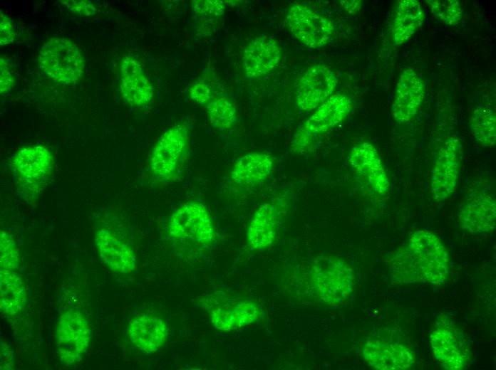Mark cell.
<instances>
[{
  "mask_svg": "<svg viewBox=\"0 0 496 370\" xmlns=\"http://www.w3.org/2000/svg\"><path fill=\"white\" fill-rule=\"evenodd\" d=\"M310 280L320 300L329 305H339L352 292L354 275L345 260L337 257L319 256L311 265Z\"/></svg>",
  "mask_w": 496,
  "mask_h": 370,
  "instance_id": "5b68a950",
  "label": "cell"
},
{
  "mask_svg": "<svg viewBox=\"0 0 496 370\" xmlns=\"http://www.w3.org/2000/svg\"><path fill=\"white\" fill-rule=\"evenodd\" d=\"M11 166L18 191L30 203L36 200L50 179L53 158L44 146H28L15 153Z\"/></svg>",
  "mask_w": 496,
  "mask_h": 370,
  "instance_id": "3957f363",
  "label": "cell"
},
{
  "mask_svg": "<svg viewBox=\"0 0 496 370\" xmlns=\"http://www.w3.org/2000/svg\"><path fill=\"white\" fill-rule=\"evenodd\" d=\"M166 322L159 317L141 314L132 319L127 327L130 343L138 350L152 354L159 351L168 339Z\"/></svg>",
  "mask_w": 496,
  "mask_h": 370,
  "instance_id": "ffe728a7",
  "label": "cell"
},
{
  "mask_svg": "<svg viewBox=\"0 0 496 370\" xmlns=\"http://www.w3.org/2000/svg\"><path fill=\"white\" fill-rule=\"evenodd\" d=\"M425 96V85L420 76L407 68L400 74L394 99L392 115L398 123L411 120L418 112Z\"/></svg>",
  "mask_w": 496,
  "mask_h": 370,
  "instance_id": "2e32d148",
  "label": "cell"
},
{
  "mask_svg": "<svg viewBox=\"0 0 496 370\" xmlns=\"http://www.w3.org/2000/svg\"><path fill=\"white\" fill-rule=\"evenodd\" d=\"M338 83L335 73L322 64L309 67L301 78L296 92V103L303 111L316 109L334 92Z\"/></svg>",
  "mask_w": 496,
  "mask_h": 370,
  "instance_id": "4fadbf2b",
  "label": "cell"
},
{
  "mask_svg": "<svg viewBox=\"0 0 496 370\" xmlns=\"http://www.w3.org/2000/svg\"><path fill=\"white\" fill-rule=\"evenodd\" d=\"M14 84V78L9 69L6 62L0 60V92L4 94L11 90Z\"/></svg>",
  "mask_w": 496,
  "mask_h": 370,
  "instance_id": "836d02e7",
  "label": "cell"
},
{
  "mask_svg": "<svg viewBox=\"0 0 496 370\" xmlns=\"http://www.w3.org/2000/svg\"><path fill=\"white\" fill-rule=\"evenodd\" d=\"M362 354L368 366L380 370L407 369L415 361L413 352L407 347L378 339H368Z\"/></svg>",
  "mask_w": 496,
  "mask_h": 370,
  "instance_id": "ac0fdd59",
  "label": "cell"
},
{
  "mask_svg": "<svg viewBox=\"0 0 496 370\" xmlns=\"http://www.w3.org/2000/svg\"><path fill=\"white\" fill-rule=\"evenodd\" d=\"M469 127L476 141L484 147H492L496 143V115L486 105H478L469 117Z\"/></svg>",
  "mask_w": 496,
  "mask_h": 370,
  "instance_id": "484cf974",
  "label": "cell"
},
{
  "mask_svg": "<svg viewBox=\"0 0 496 370\" xmlns=\"http://www.w3.org/2000/svg\"><path fill=\"white\" fill-rule=\"evenodd\" d=\"M213 96L211 88L203 81L195 82L189 88V97L200 105H206Z\"/></svg>",
  "mask_w": 496,
  "mask_h": 370,
  "instance_id": "4dcf8cb0",
  "label": "cell"
},
{
  "mask_svg": "<svg viewBox=\"0 0 496 370\" xmlns=\"http://www.w3.org/2000/svg\"><path fill=\"white\" fill-rule=\"evenodd\" d=\"M430 336L435 358L443 369L458 370L470 359V348L464 333L445 320L439 321Z\"/></svg>",
  "mask_w": 496,
  "mask_h": 370,
  "instance_id": "8fae6325",
  "label": "cell"
},
{
  "mask_svg": "<svg viewBox=\"0 0 496 370\" xmlns=\"http://www.w3.org/2000/svg\"><path fill=\"white\" fill-rule=\"evenodd\" d=\"M463 158L462 144L458 137L448 138L440 148L430 171L432 197L441 202L454 193Z\"/></svg>",
  "mask_w": 496,
  "mask_h": 370,
  "instance_id": "9c48e42d",
  "label": "cell"
},
{
  "mask_svg": "<svg viewBox=\"0 0 496 370\" xmlns=\"http://www.w3.org/2000/svg\"><path fill=\"white\" fill-rule=\"evenodd\" d=\"M460 228L471 234L488 233L495 228V199L482 191L470 195L460 208L458 215Z\"/></svg>",
  "mask_w": 496,
  "mask_h": 370,
  "instance_id": "9a60e30c",
  "label": "cell"
},
{
  "mask_svg": "<svg viewBox=\"0 0 496 370\" xmlns=\"http://www.w3.org/2000/svg\"><path fill=\"white\" fill-rule=\"evenodd\" d=\"M192 9L196 21L212 25L224 14L225 4L220 0H195L192 2Z\"/></svg>",
  "mask_w": 496,
  "mask_h": 370,
  "instance_id": "83f0119b",
  "label": "cell"
},
{
  "mask_svg": "<svg viewBox=\"0 0 496 370\" xmlns=\"http://www.w3.org/2000/svg\"><path fill=\"white\" fill-rule=\"evenodd\" d=\"M281 58V48L278 41L269 36L252 39L243 51L242 64L249 78H259L274 70Z\"/></svg>",
  "mask_w": 496,
  "mask_h": 370,
  "instance_id": "e0dca14e",
  "label": "cell"
},
{
  "mask_svg": "<svg viewBox=\"0 0 496 370\" xmlns=\"http://www.w3.org/2000/svg\"><path fill=\"white\" fill-rule=\"evenodd\" d=\"M432 14L445 24L455 26L459 23L462 10L457 0H426Z\"/></svg>",
  "mask_w": 496,
  "mask_h": 370,
  "instance_id": "f1b7e54d",
  "label": "cell"
},
{
  "mask_svg": "<svg viewBox=\"0 0 496 370\" xmlns=\"http://www.w3.org/2000/svg\"><path fill=\"white\" fill-rule=\"evenodd\" d=\"M91 331L88 320L76 309L62 313L56 324V352L66 366L79 362L89 348Z\"/></svg>",
  "mask_w": 496,
  "mask_h": 370,
  "instance_id": "ba28073f",
  "label": "cell"
},
{
  "mask_svg": "<svg viewBox=\"0 0 496 370\" xmlns=\"http://www.w3.org/2000/svg\"><path fill=\"white\" fill-rule=\"evenodd\" d=\"M95 245L102 261L110 270L120 274H129L135 270L134 251L109 230L100 228L95 232Z\"/></svg>",
  "mask_w": 496,
  "mask_h": 370,
  "instance_id": "44dd1931",
  "label": "cell"
},
{
  "mask_svg": "<svg viewBox=\"0 0 496 370\" xmlns=\"http://www.w3.org/2000/svg\"><path fill=\"white\" fill-rule=\"evenodd\" d=\"M16 34L11 19L2 11L0 14V45L5 46L12 43Z\"/></svg>",
  "mask_w": 496,
  "mask_h": 370,
  "instance_id": "1f68e13d",
  "label": "cell"
},
{
  "mask_svg": "<svg viewBox=\"0 0 496 370\" xmlns=\"http://www.w3.org/2000/svg\"><path fill=\"white\" fill-rule=\"evenodd\" d=\"M341 5L342 8L349 14H355L357 12L361 6V1H341Z\"/></svg>",
  "mask_w": 496,
  "mask_h": 370,
  "instance_id": "d590c367",
  "label": "cell"
},
{
  "mask_svg": "<svg viewBox=\"0 0 496 370\" xmlns=\"http://www.w3.org/2000/svg\"><path fill=\"white\" fill-rule=\"evenodd\" d=\"M209 121L219 131L231 129L237 122V110L233 102L227 96L214 95L206 105Z\"/></svg>",
  "mask_w": 496,
  "mask_h": 370,
  "instance_id": "4316f807",
  "label": "cell"
},
{
  "mask_svg": "<svg viewBox=\"0 0 496 370\" xmlns=\"http://www.w3.org/2000/svg\"><path fill=\"white\" fill-rule=\"evenodd\" d=\"M167 231L173 239L200 248H209L216 240L215 225L207 206L195 200L186 201L173 211Z\"/></svg>",
  "mask_w": 496,
  "mask_h": 370,
  "instance_id": "277c9868",
  "label": "cell"
},
{
  "mask_svg": "<svg viewBox=\"0 0 496 370\" xmlns=\"http://www.w3.org/2000/svg\"><path fill=\"white\" fill-rule=\"evenodd\" d=\"M274 169V158L264 152H254L239 157L233 164L229 177L240 186H256L264 182Z\"/></svg>",
  "mask_w": 496,
  "mask_h": 370,
  "instance_id": "603a6c76",
  "label": "cell"
},
{
  "mask_svg": "<svg viewBox=\"0 0 496 370\" xmlns=\"http://www.w3.org/2000/svg\"><path fill=\"white\" fill-rule=\"evenodd\" d=\"M348 162L376 194L383 196L388 193L389 179L380 154L373 144L363 142L353 147L348 153Z\"/></svg>",
  "mask_w": 496,
  "mask_h": 370,
  "instance_id": "5bb4252c",
  "label": "cell"
},
{
  "mask_svg": "<svg viewBox=\"0 0 496 370\" xmlns=\"http://www.w3.org/2000/svg\"><path fill=\"white\" fill-rule=\"evenodd\" d=\"M423 21L424 14L418 1H398L392 26V37L395 44L406 43L420 27Z\"/></svg>",
  "mask_w": 496,
  "mask_h": 370,
  "instance_id": "cb8c5ba5",
  "label": "cell"
},
{
  "mask_svg": "<svg viewBox=\"0 0 496 370\" xmlns=\"http://www.w3.org/2000/svg\"><path fill=\"white\" fill-rule=\"evenodd\" d=\"M26 293L23 281L14 270L1 269L0 307L7 316H16L24 309Z\"/></svg>",
  "mask_w": 496,
  "mask_h": 370,
  "instance_id": "d4e9b609",
  "label": "cell"
},
{
  "mask_svg": "<svg viewBox=\"0 0 496 370\" xmlns=\"http://www.w3.org/2000/svg\"><path fill=\"white\" fill-rule=\"evenodd\" d=\"M280 210L277 204L267 202L253 213L247 230V243L252 250H264L275 241Z\"/></svg>",
  "mask_w": 496,
  "mask_h": 370,
  "instance_id": "7402d4cb",
  "label": "cell"
},
{
  "mask_svg": "<svg viewBox=\"0 0 496 370\" xmlns=\"http://www.w3.org/2000/svg\"><path fill=\"white\" fill-rule=\"evenodd\" d=\"M120 88L124 100L132 106L148 105L153 97V88L137 58L125 56L120 63Z\"/></svg>",
  "mask_w": 496,
  "mask_h": 370,
  "instance_id": "d6986e66",
  "label": "cell"
},
{
  "mask_svg": "<svg viewBox=\"0 0 496 370\" xmlns=\"http://www.w3.org/2000/svg\"><path fill=\"white\" fill-rule=\"evenodd\" d=\"M285 21L291 33L300 43L310 48L325 46L335 30L332 21L301 3L294 4L289 7Z\"/></svg>",
  "mask_w": 496,
  "mask_h": 370,
  "instance_id": "30bf717a",
  "label": "cell"
},
{
  "mask_svg": "<svg viewBox=\"0 0 496 370\" xmlns=\"http://www.w3.org/2000/svg\"><path fill=\"white\" fill-rule=\"evenodd\" d=\"M353 107L351 99L334 94L321 103L295 134L291 147L296 152L305 151L316 138L341 123Z\"/></svg>",
  "mask_w": 496,
  "mask_h": 370,
  "instance_id": "52a82bcc",
  "label": "cell"
},
{
  "mask_svg": "<svg viewBox=\"0 0 496 370\" xmlns=\"http://www.w3.org/2000/svg\"><path fill=\"white\" fill-rule=\"evenodd\" d=\"M1 369H12L14 366V353L11 346L1 342Z\"/></svg>",
  "mask_w": 496,
  "mask_h": 370,
  "instance_id": "e575fe53",
  "label": "cell"
},
{
  "mask_svg": "<svg viewBox=\"0 0 496 370\" xmlns=\"http://www.w3.org/2000/svg\"><path fill=\"white\" fill-rule=\"evenodd\" d=\"M450 268L449 253L443 240L427 230L413 232L391 260L393 276L403 282L443 285Z\"/></svg>",
  "mask_w": 496,
  "mask_h": 370,
  "instance_id": "6da1fadb",
  "label": "cell"
},
{
  "mask_svg": "<svg viewBox=\"0 0 496 370\" xmlns=\"http://www.w3.org/2000/svg\"><path fill=\"white\" fill-rule=\"evenodd\" d=\"M19 264V254L13 236L1 230L0 233L1 269L14 270Z\"/></svg>",
  "mask_w": 496,
  "mask_h": 370,
  "instance_id": "f546056e",
  "label": "cell"
},
{
  "mask_svg": "<svg viewBox=\"0 0 496 370\" xmlns=\"http://www.w3.org/2000/svg\"><path fill=\"white\" fill-rule=\"evenodd\" d=\"M73 13L85 16H91L95 14L96 9L88 1H62Z\"/></svg>",
  "mask_w": 496,
  "mask_h": 370,
  "instance_id": "d6a6232c",
  "label": "cell"
},
{
  "mask_svg": "<svg viewBox=\"0 0 496 370\" xmlns=\"http://www.w3.org/2000/svg\"><path fill=\"white\" fill-rule=\"evenodd\" d=\"M210 305V319L212 326L221 332H231L259 322L263 310L256 302L249 299L224 297L215 298Z\"/></svg>",
  "mask_w": 496,
  "mask_h": 370,
  "instance_id": "7c38bea8",
  "label": "cell"
},
{
  "mask_svg": "<svg viewBox=\"0 0 496 370\" xmlns=\"http://www.w3.org/2000/svg\"><path fill=\"white\" fill-rule=\"evenodd\" d=\"M38 60L41 70L57 83H75L84 73L85 60L80 48L66 38L47 41L41 48Z\"/></svg>",
  "mask_w": 496,
  "mask_h": 370,
  "instance_id": "8992f818",
  "label": "cell"
},
{
  "mask_svg": "<svg viewBox=\"0 0 496 370\" xmlns=\"http://www.w3.org/2000/svg\"><path fill=\"white\" fill-rule=\"evenodd\" d=\"M190 150V130L179 122L168 128L154 145L149 159V169L159 182L169 184L181 175Z\"/></svg>",
  "mask_w": 496,
  "mask_h": 370,
  "instance_id": "7a4b0ae2",
  "label": "cell"
}]
</instances>
